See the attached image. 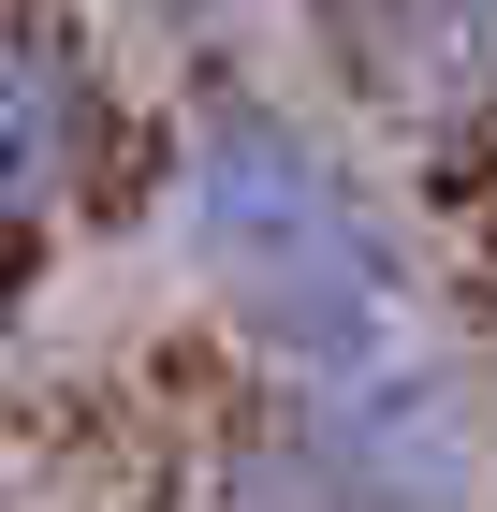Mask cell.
<instances>
[{
  "label": "cell",
  "mask_w": 497,
  "mask_h": 512,
  "mask_svg": "<svg viewBox=\"0 0 497 512\" xmlns=\"http://www.w3.org/2000/svg\"><path fill=\"white\" fill-rule=\"evenodd\" d=\"M191 249L220 278L234 308L264 322L278 352H366L381 337V235H366V205L322 176L278 118H220L191 147Z\"/></svg>",
  "instance_id": "6da1fadb"
},
{
  "label": "cell",
  "mask_w": 497,
  "mask_h": 512,
  "mask_svg": "<svg viewBox=\"0 0 497 512\" xmlns=\"http://www.w3.org/2000/svg\"><path fill=\"white\" fill-rule=\"evenodd\" d=\"M59 161H74V88L44 74L15 30H0V205L59 191Z\"/></svg>",
  "instance_id": "7a4b0ae2"
}]
</instances>
